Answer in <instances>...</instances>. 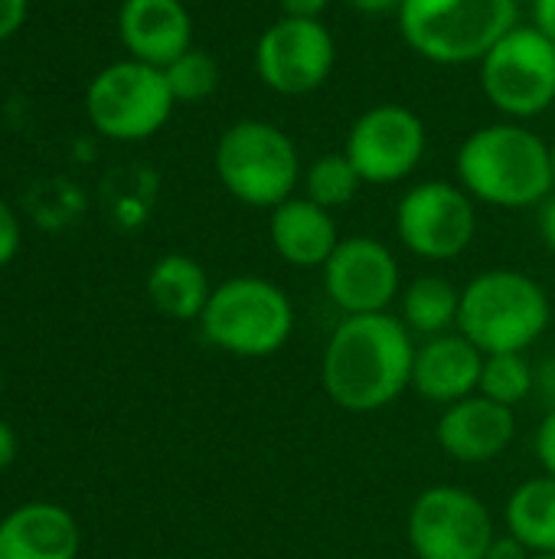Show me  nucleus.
<instances>
[{
  "mask_svg": "<svg viewBox=\"0 0 555 559\" xmlns=\"http://www.w3.org/2000/svg\"><path fill=\"white\" fill-rule=\"evenodd\" d=\"M213 285L206 269L180 252H170L154 262L147 272V298L150 305L173 321H200L209 305Z\"/></svg>",
  "mask_w": 555,
  "mask_h": 559,
  "instance_id": "nucleus-19",
  "label": "nucleus"
},
{
  "mask_svg": "<svg viewBox=\"0 0 555 559\" xmlns=\"http://www.w3.org/2000/svg\"><path fill=\"white\" fill-rule=\"evenodd\" d=\"M327 298L347 314H383L402 295L393 249L373 236H347L324 265Z\"/></svg>",
  "mask_w": 555,
  "mask_h": 559,
  "instance_id": "nucleus-13",
  "label": "nucleus"
},
{
  "mask_svg": "<svg viewBox=\"0 0 555 559\" xmlns=\"http://www.w3.org/2000/svg\"><path fill=\"white\" fill-rule=\"evenodd\" d=\"M533 393L546 403V413L555 409V354L546 357L543 364H536V390Z\"/></svg>",
  "mask_w": 555,
  "mask_h": 559,
  "instance_id": "nucleus-28",
  "label": "nucleus"
},
{
  "mask_svg": "<svg viewBox=\"0 0 555 559\" xmlns=\"http://www.w3.org/2000/svg\"><path fill=\"white\" fill-rule=\"evenodd\" d=\"M334 66L337 43L321 20L278 16L255 43V75L265 88L288 98L317 92Z\"/></svg>",
  "mask_w": 555,
  "mask_h": 559,
  "instance_id": "nucleus-12",
  "label": "nucleus"
},
{
  "mask_svg": "<svg viewBox=\"0 0 555 559\" xmlns=\"http://www.w3.org/2000/svg\"><path fill=\"white\" fill-rule=\"evenodd\" d=\"M481 373H484V354L461 331H448L429 337L415 350L412 390L422 400L445 409L458 400L474 396L481 390Z\"/></svg>",
  "mask_w": 555,
  "mask_h": 559,
  "instance_id": "nucleus-16",
  "label": "nucleus"
},
{
  "mask_svg": "<svg viewBox=\"0 0 555 559\" xmlns=\"http://www.w3.org/2000/svg\"><path fill=\"white\" fill-rule=\"evenodd\" d=\"M13 459H16V432L10 429L7 419H0V472L10 468Z\"/></svg>",
  "mask_w": 555,
  "mask_h": 559,
  "instance_id": "nucleus-34",
  "label": "nucleus"
},
{
  "mask_svg": "<svg viewBox=\"0 0 555 559\" xmlns=\"http://www.w3.org/2000/svg\"><path fill=\"white\" fill-rule=\"evenodd\" d=\"M203 337L245 360L278 354L294 331V308L281 285L258 275H236L213 288L200 318Z\"/></svg>",
  "mask_w": 555,
  "mask_h": 559,
  "instance_id": "nucleus-6",
  "label": "nucleus"
},
{
  "mask_svg": "<svg viewBox=\"0 0 555 559\" xmlns=\"http://www.w3.org/2000/svg\"><path fill=\"white\" fill-rule=\"evenodd\" d=\"M20 239H23L20 219H16V213H13V206H10L7 200H0V269L10 265V262L16 259Z\"/></svg>",
  "mask_w": 555,
  "mask_h": 559,
  "instance_id": "nucleus-25",
  "label": "nucleus"
},
{
  "mask_svg": "<svg viewBox=\"0 0 555 559\" xmlns=\"http://www.w3.org/2000/svg\"><path fill=\"white\" fill-rule=\"evenodd\" d=\"M213 167L229 197L255 210H275L301 183V154L288 131L262 118L229 124L213 154Z\"/></svg>",
  "mask_w": 555,
  "mask_h": 559,
  "instance_id": "nucleus-5",
  "label": "nucleus"
},
{
  "mask_svg": "<svg viewBox=\"0 0 555 559\" xmlns=\"http://www.w3.org/2000/svg\"><path fill=\"white\" fill-rule=\"evenodd\" d=\"M406 46L435 66L481 62L520 23L517 0H402L396 13Z\"/></svg>",
  "mask_w": 555,
  "mask_h": 559,
  "instance_id": "nucleus-4",
  "label": "nucleus"
},
{
  "mask_svg": "<svg viewBox=\"0 0 555 559\" xmlns=\"http://www.w3.org/2000/svg\"><path fill=\"white\" fill-rule=\"evenodd\" d=\"M281 16H298V20H321L330 0H278Z\"/></svg>",
  "mask_w": 555,
  "mask_h": 559,
  "instance_id": "nucleus-30",
  "label": "nucleus"
},
{
  "mask_svg": "<svg viewBox=\"0 0 555 559\" xmlns=\"http://www.w3.org/2000/svg\"><path fill=\"white\" fill-rule=\"evenodd\" d=\"M118 39L131 59L167 69L193 49V16L183 0H121Z\"/></svg>",
  "mask_w": 555,
  "mask_h": 559,
  "instance_id": "nucleus-15",
  "label": "nucleus"
},
{
  "mask_svg": "<svg viewBox=\"0 0 555 559\" xmlns=\"http://www.w3.org/2000/svg\"><path fill=\"white\" fill-rule=\"evenodd\" d=\"M481 92L507 121H530L555 105V43L533 23H517L478 62Z\"/></svg>",
  "mask_w": 555,
  "mask_h": 559,
  "instance_id": "nucleus-8",
  "label": "nucleus"
},
{
  "mask_svg": "<svg viewBox=\"0 0 555 559\" xmlns=\"http://www.w3.org/2000/svg\"><path fill=\"white\" fill-rule=\"evenodd\" d=\"M399 242L425 262H451L468 252L478 233L474 197L461 183L422 180L396 206Z\"/></svg>",
  "mask_w": 555,
  "mask_h": 559,
  "instance_id": "nucleus-10",
  "label": "nucleus"
},
{
  "mask_svg": "<svg viewBox=\"0 0 555 559\" xmlns=\"http://www.w3.org/2000/svg\"><path fill=\"white\" fill-rule=\"evenodd\" d=\"M536 459L543 465V475L555 478V409H550L536 429Z\"/></svg>",
  "mask_w": 555,
  "mask_h": 559,
  "instance_id": "nucleus-26",
  "label": "nucleus"
},
{
  "mask_svg": "<svg viewBox=\"0 0 555 559\" xmlns=\"http://www.w3.org/2000/svg\"><path fill=\"white\" fill-rule=\"evenodd\" d=\"M173 105L177 102L164 69L131 56L95 72L85 88V115L92 128L101 138L121 144L154 138L170 121Z\"/></svg>",
  "mask_w": 555,
  "mask_h": 559,
  "instance_id": "nucleus-7",
  "label": "nucleus"
},
{
  "mask_svg": "<svg viewBox=\"0 0 555 559\" xmlns=\"http://www.w3.org/2000/svg\"><path fill=\"white\" fill-rule=\"evenodd\" d=\"M536 229H540L543 246L555 255V190L536 206Z\"/></svg>",
  "mask_w": 555,
  "mask_h": 559,
  "instance_id": "nucleus-29",
  "label": "nucleus"
},
{
  "mask_svg": "<svg viewBox=\"0 0 555 559\" xmlns=\"http://www.w3.org/2000/svg\"><path fill=\"white\" fill-rule=\"evenodd\" d=\"M553 321L546 288L517 269H487L461 288L458 331L481 354H527Z\"/></svg>",
  "mask_w": 555,
  "mask_h": 559,
  "instance_id": "nucleus-3",
  "label": "nucleus"
},
{
  "mask_svg": "<svg viewBox=\"0 0 555 559\" xmlns=\"http://www.w3.org/2000/svg\"><path fill=\"white\" fill-rule=\"evenodd\" d=\"M536 390V367L527 360V354H484V373H481V396L517 409L530 393Z\"/></svg>",
  "mask_w": 555,
  "mask_h": 559,
  "instance_id": "nucleus-23",
  "label": "nucleus"
},
{
  "mask_svg": "<svg viewBox=\"0 0 555 559\" xmlns=\"http://www.w3.org/2000/svg\"><path fill=\"white\" fill-rule=\"evenodd\" d=\"M0 393H3V373H0Z\"/></svg>",
  "mask_w": 555,
  "mask_h": 559,
  "instance_id": "nucleus-37",
  "label": "nucleus"
},
{
  "mask_svg": "<svg viewBox=\"0 0 555 559\" xmlns=\"http://www.w3.org/2000/svg\"><path fill=\"white\" fill-rule=\"evenodd\" d=\"M435 439L448 459L461 465H487L514 445L517 416L510 406L474 393L442 409L435 423Z\"/></svg>",
  "mask_w": 555,
  "mask_h": 559,
  "instance_id": "nucleus-14",
  "label": "nucleus"
},
{
  "mask_svg": "<svg viewBox=\"0 0 555 559\" xmlns=\"http://www.w3.org/2000/svg\"><path fill=\"white\" fill-rule=\"evenodd\" d=\"M533 554L517 540V537H510V534H504V537H494V544H491V550H487V559H530Z\"/></svg>",
  "mask_w": 555,
  "mask_h": 559,
  "instance_id": "nucleus-32",
  "label": "nucleus"
},
{
  "mask_svg": "<svg viewBox=\"0 0 555 559\" xmlns=\"http://www.w3.org/2000/svg\"><path fill=\"white\" fill-rule=\"evenodd\" d=\"M357 13L363 16H389V13H399L402 0H347Z\"/></svg>",
  "mask_w": 555,
  "mask_h": 559,
  "instance_id": "nucleus-33",
  "label": "nucleus"
},
{
  "mask_svg": "<svg viewBox=\"0 0 555 559\" xmlns=\"http://www.w3.org/2000/svg\"><path fill=\"white\" fill-rule=\"evenodd\" d=\"M550 151H553V183H555V141L550 144Z\"/></svg>",
  "mask_w": 555,
  "mask_h": 559,
  "instance_id": "nucleus-36",
  "label": "nucleus"
},
{
  "mask_svg": "<svg viewBox=\"0 0 555 559\" xmlns=\"http://www.w3.org/2000/svg\"><path fill=\"white\" fill-rule=\"evenodd\" d=\"M268 236L278 259L294 269H324L340 246L334 213L307 197H291L278 203L268 219Z\"/></svg>",
  "mask_w": 555,
  "mask_h": 559,
  "instance_id": "nucleus-18",
  "label": "nucleus"
},
{
  "mask_svg": "<svg viewBox=\"0 0 555 559\" xmlns=\"http://www.w3.org/2000/svg\"><path fill=\"white\" fill-rule=\"evenodd\" d=\"M29 13V0H0V43H7Z\"/></svg>",
  "mask_w": 555,
  "mask_h": 559,
  "instance_id": "nucleus-27",
  "label": "nucleus"
},
{
  "mask_svg": "<svg viewBox=\"0 0 555 559\" xmlns=\"http://www.w3.org/2000/svg\"><path fill=\"white\" fill-rule=\"evenodd\" d=\"M301 187H304L307 200H314L317 206L334 213V210H340V206L357 200V193L363 187V177L357 174V167L350 164V157L343 151H334V154L317 157L301 174Z\"/></svg>",
  "mask_w": 555,
  "mask_h": 559,
  "instance_id": "nucleus-22",
  "label": "nucleus"
},
{
  "mask_svg": "<svg viewBox=\"0 0 555 559\" xmlns=\"http://www.w3.org/2000/svg\"><path fill=\"white\" fill-rule=\"evenodd\" d=\"M530 23L555 43V0H530Z\"/></svg>",
  "mask_w": 555,
  "mask_h": 559,
  "instance_id": "nucleus-31",
  "label": "nucleus"
},
{
  "mask_svg": "<svg viewBox=\"0 0 555 559\" xmlns=\"http://www.w3.org/2000/svg\"><path fill=\"white\" fill-rule=\"evenodd\" d=\"M79 544L75 518L49 501L20 504L0 521V559H75Z\"/></svg>",
  "mask_w": 555,
  "mask_h": 559,
  "instance_id": "nucleus-17",
  "label": "nucleus"
},
{
  "mask_svg": "<svg viewBox=\"0 0 555 559\" xmlns=\"http://www.w3.org/2000/svg\"><path fill=\"white\" fill-rule=\"evenodd\" d=\"M461 187L487 206L527 210L555 190L553 151L523 121H494L471 131L455 157Z\"/></svg>",
  "mask_w": 555,
  "mask_h": 559,
  "instance_id": "nucleus-2",
  "label": "nucleus"
},
{
  "mask_svg": "<svg viewBox=\"0 0 555 559\" xmlns=\"http://www.w3.org/2000/svg\"><path fill=\"white\" fill-rule=\"evenodd\" d=\"M425 121L396 102L366 108L347 134L343 154L370 187H393L412 177L425 157Z\"/></svg>",
  "mask_w": 555,
  "mask_h": 559,
  "instance_id": "nucleus-11",
  "label": "nucleus"
},
{
  "mask_svg": "<svg viewBox=\"0 0 555 559\" xmlns=\"http://www.w3.org/2000/svg\"><path fill=\"white\" fill-rule=\"evenodd\" d=\"M164 75H167V85H170L177 105H200L219 85V66H216V59L209 52L196 49V46L186 49L183 56H177L164 69Z\"/></svg>",
  "mask_w": 555,
  "mask_h": 559,
  "instance_id": "nucleus-24",
  "label": "nucleus"
},
{
  "mask_svg": "<svg viewBox=\"0 0 555 559\" xmlns=\"http://www.w3.org/2000/svg\"><path fill=\"white\" fill-rule=\"evenodd\" d=\"M415 350L412 331L389 311L343 318L324 347V390L347 413H379L412 386Z\"/></svg>",
  "mask_w": 555,
  "mask_h": 559,
  "instance_id": "nucleus-1",
  "label": "nucleus"
},
{
  "mask_svg": "<svg viewBox=\"0 0 555 559\" xmlns=\"http://www.w3.org/2000/svg\"><path fill=\"white\" fill-rule=\"evenodd\" d=\"M507 534L530 554H555V478L536 475L514 488L504 508Z\"/></svg>",
  "mask_w": 555,
  "mask_h": 559,
  "instance_id": "nucleus-20",
  "label": "nucleus"
},
{
  "mask_svg": "<svg viewBox=\"0 0 555 559\" xmlns=\"http://www.w3.org/2000/svg\"><path fill=\"white\" fill-rule=\"evenodd\" d=\"M402 324L412 331V337H438L448 331H458V311H461V292L442 278V275H422L415 278L402 295Z\"/></svg>",
  "mask_w": 555,
  "mask_h": 559,
  "instance_id": "nucleus-21",
  "label": "nucleus"
},
{
  "mask_svg": "<svg viewBox=\"0 0 555 559\" xmlns=\"http://www.w3.org/2000/svg\"><path fill=\"white\" fill-rule=\"evenodd\" d=\"M530 559H555V554H533Z\"/></svg>",
  "mask_w": 555,
  "mask_h": 559,
  "instance_id": "nucleus-35",
  "label": "nucleus"
},
{
  "mask_svg": "<svg viewBox=\"0 0 555 559\" xmlns=\"http://www.w3.org/2000/svg\"><path fill=\"white\" fill-rule=\"evenodd\" d=\"M406 534L419 559H487L497 537L491 508L455 485L425 488L409 508Z\"/></svg>",
  "mask_w": 555,
  "mask_h": 559,
  "instance_id": "nucleus-9",
  "label": "nucleus"
}]
</instances>
